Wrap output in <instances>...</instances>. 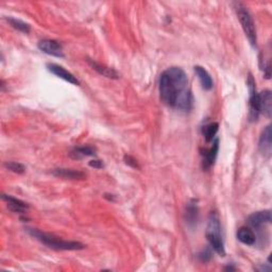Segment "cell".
<instances>
[{
	"label": "cell",
	"instance_id": "9",
	"mask_svg": "<svg viewBox=\"0 0 272 272\" xmlns=\"http://www.w3.org/2000/svg\"><path fill=\"white\" fill-rule=\"evenodd\" d=\"M247 222L250 226L254 229H260L261 226H264L266 224H270L271 223V211L267 210V211H261V212H256L251 214Z\"/></svg>",
	"mask_w": 272,
	"mask_h": 272
},
{
	"label": "cell",
	"instance_id": "24",
	"mask_svg": "<svg viewBox=\"0 0 272 272\" xmlns=\"http://www.w3.org/2000/svg\"><path fill=\"white\" fill-rule=\"evenodd\" d=\"M88 165H89L90 167L96 168V169H101V168L104 167L102 161H100V160H92V161H90V162L88 163Z\"/></svg>",
	"mask_w": 272,
	"mask_h": 272
},
{
	"label": "cell",
	"instance_id": "12",
	"mask_svg": "<svg viewBox=\"0 0 272 272\" xmlns=\"http://www.w3.org/2000/svg\"><path fill=\"white\" fill-rule=\"evenodd\" d=\"M258 107L260 114H264L268 118L272 113V93L271 90L266 89L258 94Z\"/></svg>",
	"mask_w": 272,
	"mask_h": 272
},
{
	"label": "cell",
	"instance_id": "21",
	"mask_svg": "<svg viewBox=\"0 0 272 272\" xmlns=\"http://www.w3.org/2000/svg\"><path fill=\"white\" fill-rule=\"evenodd\" d=\"M5 167L8 170H10V171L14 172V174H18V175H23L26 172L25 165L21 164V163H17V162H7L5 164Z\"/></svg>",
	"mask_w": 272,
	"mask_h": 272
},
{
	"label": "cell",
	"instance_id": "17",
	"mask_svg": "<svg viewBox=\"0 0 272 272\" xmlns=\"http://www.w3.org/2000/svg\"><path fill=\"white\" fill-rule=\"evenodd\" d=\"M194 69H195V72H196L199 81H200L203 89L211 90L214 86V82H213V79H212L211 75L208 74V71L204 67L199 66V65L195 66Z\"/></svg>",
	"mask_w": 272,
	"mask_h": 272
},
{
	"label": "cell",
	"instance_id": "14",
	"mask_svg": "<svg viewBox=\"0 0 272 272\" xmlns=\"http://www.w3.org/2000/svg\"><path fill=\"white\" fill-rule=\"evenodd\" d=\"M52 175L57 178L65 179V180H84L86 175L83 171L75 170V169H66V168H58L52 171Z\"/></svg>",
	"mask_w": 272,
	"mask_h": 272
},
{
	"label": "cell",
	"instance_id": "1",
	"mask_svg": "<svg viewBox=\"0 0 272 272\" xmlns=\"http://www.w3.org/2000/svg\"><path fill=\"white\" fill-rule=\"evenodd\" d=\"M160 95L167 106L183 112L193 108L194 98L188 78L180 67H169L162 72L160 78Z\"/></svg>",
	"mask_w": 272,
	"mask_h": 272
},
{
	"label": "cell",
	"instance_id": "25",
	"mask_svg": "<svg viewBox=\"0 0 272 272\" xmlns=\"http://www.w3.org/2000/svg\"><path fill=\"white\" fill-rule=\"evenodd\" d=\"M256 270H258V271H270V270H271V267H270V266H268V267H266V266H260V267H257Z\"/></svg>",
	"mask_w": 272,
	"mask_h": 272
},
{
	"label": "cell",
	"instance_id": "13",
	"mask_svg": "<svg viewBox=\"0 0 272 272\" xmlns=\"http://www.w3.org/2000/svg\"><path fill=\"white\" fill-rule=\"evenodd\" d=\"M271 125H267L265 130L261 132V135L258 142V149L262 156L266 158H270L271 156V148H272V142H271Z\"/></svg>",
	"mask_w": 272,
	"mask_h": 272
},
{
	"label": "cell",
	"instance_id": "16",
	"mask_svg": "<svg viewBox=\"0 0 272 272\" xmlns=\"http://www.w3.org/2000/svg\"><path fill=\"white\" fill-rule=\"evenodd\" d=\"M237 239L246 246H254L256 242L255 233L248 226H241L237 231Z\"/></svg>",
	"mask_w": 272,
	"mask_h": 272
},
{
	"label": "cell",
	"instance_id": "4",
	"mask_svg": "<svg viewBox=\"0 0 272 272\" xmlns=\"http://www.w3.org/2000/svg\"><path fill=\"white\" fill-rule=\"evenodd\" d=\"M234 9L236 11V14L238 16V20L241 24V27L243 29L244 34H246L248 41L252 45V47H256L257 45V34L254 22H253V18L248 11V9L244 7L241 3H233Z\"/></svg>",
	"mask_w": 272,
	"mask_h": 272
},
{
	"label": "cell",
	"instance_id": "15",
	"mask_svg": "<svg viewBox=\"0 0 272 272\" xmlns=\"http://www.w3.org/2000/svg\"><path fill=\"white\" fill-rule=\"evenodd\" d=\"M87 62H88V64L90 65V67H92L94 70H96L98 74H100L101 76L108 78V79H118L119 78V74L115 69L107 67V66L100 64V63H98V62L93 61L90 59H88Z\"/></svg>",
	"mask_w": 272,
	"mask_h": 272
},
{
	"label": "cell",
	"instance_id": "7",
	"mask_svg": "<svg viewBox=\"0 0 272 272\" xmlns=\"http://www.w3.org/2000/svg\"><path fill=\"white\" fill-rule=\"evenodd\" d=\"M219 150V140L215 139L213 141V145L210 149H204L201 151V157H202V168L203 169H210L216 161L217 154H218Z\"/></svg>",
	"mask_w": 272,
	"mask_h": 272
},
{
	"label": "cell",
	"instance_id": "10",
	"mask_svg": "<svg viewBox=\"0 0 272 272\" xmlns=\"http://www.w3.org/2000/svg\"><path fill=\"white\" fill-rule=\"evenodd\" d=\"M3 200L7 203V206L9 210L13 213L20 214V215H26L29 211V205L26 202L20 200V199H16L12 196H8V195H3Z\"/></svg>",
	"mask_w": 272,
	"mask_h": 272
},
{
	"label": "cell",
	"instance_id": "3",
	"mask_svg": "<svg viewBox=\"0 0 272 272\" xmlns=\"http://www.w3.org/2000/svg\"><path fill=\"white\" fill-rule=\"evenodd\" d=\"M206 239L210 247L220 256L225 255L224 240L222 236V229L219 216L217 212H212L208 216V222L206 226Z\"/></svg>",
	"mask_w": 272,
	"mask_h": 272
},
{
	"label": "cell",
	"instance_id": "19",
	"mask_svg": "<svg viewBox=\"0 0 272 272\" xmlns=\"http://www.w3.org/2000/svg\"><path fill=\"white\" fill-rule=\"evenodd\" d=\"M219 124L217 122H211L208 124H205L202 128V134L205 139L206 143H211L215 140V136L218 132Z\"/></svg>",
	"mask_w": 272,
	"mask_h": 272
},
{
	"label": "cell",
	"instance_id": "22",
	"mask_svg": "<svg viewBox=\"0 0 272 272\" xmlns=\"http://www.w3.org/2000/svg\"><path fill=\"white\" fill-rule=\"evenodd\" d=\"M212 248L211 247H207L205 249H203L199 254L197 255L199 260L202 261V262H207L210 261L212 259V256H213V252H212Z\"/></svg>",
	"mask_w": 272,
	"mask_h": 272
},
{
	"label": "cell",
	"instance_id": "11",
	"mask_svg": "<svg viewBox=\"0 0 272 272\" xmlns=\"http://www.w3.org/2000/svg\"><path fill=\"white\" fill-rule=\"evenodd\" d=\"M185 221L190 229H194L199 220V206L195 199H192L185 208Z\"/></svg>",
	"mask_w": 272,
	"mask_h": 272
},
{
	"label": "cell",
	"instance_id": "5",
	"mask_svg": "<svg viewBox=\"0 0 272 272\" xmlns=\"http://www.w3.org/2000/svg\"><path fill=\"white\" fill-rule=\"evenodd\" d=\"M247 84L249 87L250 99H249V119L250 121H256L260 115L258 107V93L256 92L255 80L251 74L248 76Z\"/></svg>",
	"mask_w": 272,
	"mask_h": 272
},
{
	"label": "cell",
	"instance_id": "18",
	"mask_svg": "<svg viewBox=\"0 0 272 272\" xmlns=\"http://www.w3.org/2000/svg\"><path fill=\"white\" fill-rule=\"evenodd\" d=\"M96 154V149L90 146L76 147L69 153V158L72 160H83L88 157H94Z\"/></svg>",
	"mask_w": 272,
	"mask_h": 272
},
{
	"label": "cell",
	"instance_id": "6",
	"mask_svg": "<svg viewBox=\"0 0 272 272\" xmlns=\"http://www.w3.org/2000/svg\"><path fill=\"white\" fill-rule=\"evenodd\" d=\"M39 49L48 54V56H52L56 58H63L64 57V52H63V46L62 44L56 40H42L38 44Z\"/></svg>",
	"mask_w": 272,
	"mask_h": 272
},
{
	"label": "cell",
	"instance_id": "20",
	"mask_svg": "<svg viewBox=\"0 0 272 272\" xmlns=\"http://www.w3.org/2000/svg\"><path fill=\"white\" fill-rule=\"evenodd\" d=\"M8 23L10 24L14 29L21 31L23 33L28 34L31 30V27L29 24H27L21 20H17V18H13V17H7Z\"/></svg>",
	"mask_w": 272,
	"mask_h": 272
},
{
	"label": "cell",
	"instance_id": "23",
	"mask_svg": "<svg viewBox=\"0 0 272 272\" xmlns=\"http://www.w3.org/2000/svg\"><path fill=\"white\" fill-rule=\"evenodd\" d=\"M124 163H125L126 165L130 166V167H132V168H138V169L140 168L138 161H136V160H135L133 157H131V156H124Z\"/></svg>",
	"mask_w": 272,
	"mask_h": 272
},
{
	"label": "cell",
	"instance_id": "2",
	"mask_svg": "<svg viewBox=\"0 0 272 272\" xmlns=\"http://www.w3.org/2000/svg\"><path fill=\"white\" fill-rule=\"evenodd\" d=\"M32 237H34L36 240H39L45 246L57 251H78V250H83L85 246L83 243L79 241H67L63 240L57 236H54L52 234L42 232L38 229H27Z\"/></svg>",
	"mask_w": 272,
	"mask_h": 272
},
{
	"label": "cell",
	"instance_id": "26",
	"mask_svg": "<svg viewBox=\"0 0 272 272\" xmlns=\"http://www.w3.org/2000/svg\"><path fill=\"white\" fill-rule=\"evenodd\" d=\"M224 270H230V271H232V270H235V268L232 267V266H228V267H225V268H224Z\"/></svg>",
	"mask_w": 272,
	"mask_h": 272
},
{
	"label": "cell",
	"instance_id": "8",
	"mask_svg": "<svg viewBox=\"0 0 272 272\" xmlns=\"http://www.w3.org/2000/svg\"><path fill=\"white\" fill-rule=\"evenodd\" d=\"M47 69L54 76H57L60 79H63L70 84L80 85V81L77 79V77H75L71 72L66 70L64 67H62L58 64H54V63H49V64H47Z\"/></svg>",
	"mask_w": 272,
	"mask_h": 272
}]
</instances>
